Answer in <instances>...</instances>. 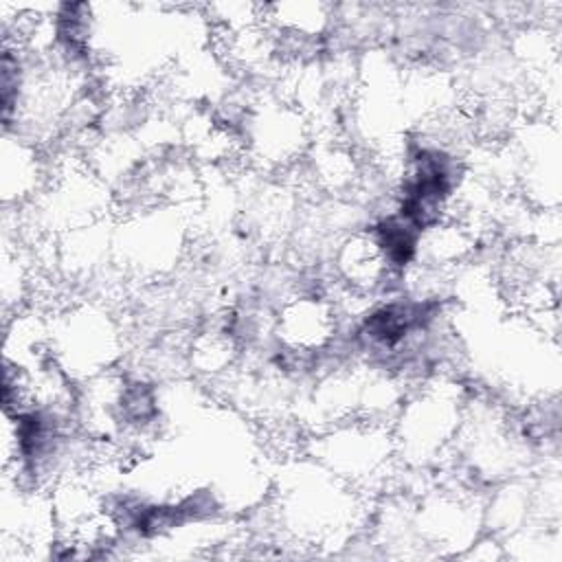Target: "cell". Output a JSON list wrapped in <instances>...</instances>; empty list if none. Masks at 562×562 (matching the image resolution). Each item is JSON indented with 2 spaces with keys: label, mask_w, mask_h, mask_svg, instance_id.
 Segmentation results:
<instances>
[{
  "label": "cell",
  "mask_w": 562,
  "mask_h": 562,
  "mask_svg": "<svg viewBox=\"0 0 562 562\" xmlns=\"http://www.w3.org/2000/svg\"><path fill=\"white\" fill-rule=\"evenodd\" d=\"M277 338L288 356L314 358L336 340V305L318 294H299L285 301L274 323Z\"/></svg>",
  "instance_id": "obj_1"
}]
</instances>
